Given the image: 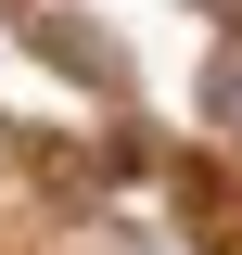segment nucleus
<instances>
[{"label": "nucleus", "instance_id": "obj_1", "mask_svg": "<svg viewBox=\"0 0 242 255\" xmlns=\"http://www.w3.org/2000/svg\"><path fill=\"white\" fill-rule=\"evenodd\" d=\"M204 115H217V128H230V140H242V38H230V51H217V77H204Z\"/></svg>", "mask_w": 242, "mask_h": 255}]
</instances>
